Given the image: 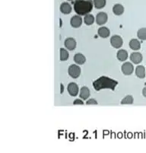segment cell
Masks as SVG:
<instances>
[{"label":"cell","mask_w":146,"mask_h":153,"mask_svg":"<svg viewBox=\"0 0 146 153\" xmlns=\"http://www.w3.org/2000/svg\"><path fill=\"white\" fill-rule=\"evenodd\" d=\"M74 10L79 15H86L93 9L92 0H75Z\"/></svg>","instance_id":"6da1fadb"},{"label":"cell","mask_w":146,"mask_h":153,"mask_svg":"<svg viewBox=\"0 0 146 153\" xmlns=\"http://www.w3.org/2000/svg\"><path fill=\"white\" fill-rule=\"evenodd\" d=\"M117 84V82L110 78L101 76L93 82V86L96 91H100L103 88H110L111 90H114Z\"/></svg>","instance_id":"7a4b0ae2"},{"label":"cell","mask_w":146,"mask_h":153,"mask_svg":"<svg viewBox=\"0 0 146 153\" xmlns=\"http://www.w3.org/2000/svg\"><path fill=\"white\" fill-rule=\"evenodd\" d=\"M110 44L113 47H114L116 49H119L123 46V41L120 36L113 35L110 38Z\"/></svg>","instance_id":"3957f363"},{"label":"cell","mask_w":146,"mask_h":153,"mask_svg":"<svg viewBox=\"0 0 146 153\" xmlns=\"http://www.w3.org/2000/svg\"><path fill=\"white\" fill-rule=\"evenodd\" d=\"M69 74L72 78L77 79L81 75V68L77 65H71L69 68Z\"/></svg>","instance_id":"277c9868"},{"label":"cell","mask_w":146,"mask_h":153,"mask_svg":"<svg viewBox=\"0 0 146 153\" xmlns=\"http://www.w3.org/2000/svg\"><path fill=\"white\" fill-rule=\"evenodd\" d=\"M121 70L123 72V73L126 76H130L134 71V67L133 65L131 62H125L123 64V66L121 67Z\"/></svg>","instance_id":"5b68a950"},{"label":"cell","mask_w":146,"mask_h":153,"mask_svg":"<svg viewBox=\"0 0 146 153\" xmlns=\"http://www.w3.org/2000/svg\"><path fill=\"white\" fill-rule=\"evenodd\" d=\"M107 22V15L105 12H99L96 16V22L97 25H102Z\"/></svg>","instance_id":"8992f818"},{"label":"cell","mask_w":146,"mask_h":153,"mask_svg":"<svg viewBox=\"0 0 146 153\" xmlns=\"http://www.w3.org/2000/svg\"><path fill=\"white\" fill-rule=\"evenodd\" d=\"M67 89L68 91H69V94L71 96H72V97L76 96L78 94V93H79V86L75 82L69 83V85H68Z\"/></svg>","instance_id":"52a82bcc"},{"label":"cell","mask_w":146,"mask_h":153,"mask_svg":"<svg viewBox=\"0 0 146 153\" xmlns=\"http://www.w3.org/2000/svg\"><path fill=\"white\" fill-rule=\"evenodd\" d=\"M70 24L72 27H81L82 24V19L80 17V15H75L70 20Z\"/></svg>","instance_id":"ba28073f"},{"label":"cell","mask_w":146,"mask_h":153,"mask_svg":"<svg viewBox=\"0 0 146 153\" xmlns=\"http://www.w3.org/2000/svg\"><path fill=\"white\" fill-rule=\"evenodd\" d=\"M65 47L67 48L69 51H73V50L76 49V41L74 38H72V37H69V38L66 39L65 41Z\"/></svg>","instance_id":"9c48e42d"},{"label":"cell","mask_w":146,"mask_h":153,"mask_svg":"<svg viewBox=\"0 0 146 153\" xmlns=\"http://www.w3.org/2000/svg\"><path fill=\"white\" fill-rule=\"evenodd\" d=\"M142 55L140 53L135 52L130 55V59L134 64H139L142 61Z\"/></svg>","instance_id":"30bf717a"},{"label":"cell","mask_w":146,"mask_h":153,"mask_svg":"<svg viewBox=\"0 0 146 153\" xmlns=\"http://www.w3.org/2000/svg\"><path fill=\"white\" fill-rule=\"evenodd\" d=\"M129 47L133 51H139L141 48V44L137 39H132L129 41Z\"/></svg>","instance_id":"8fae6325"},{"label":"cell","mask_w":146,"mask_h":153,"mask_svg":"<svg viewBox=\"0 0 146 153\" xmlns=\"http://www.w3.org/2000/svg\"><path fill=\"white\" fill-rule=\"evenodd\" d=\"M110 34V31L107 27H101L98 29V34L102 38H107L109 37Z\"/></svg>","instance_id":"7c38bea8"},{"label":"cell","mask_w":146,"mask_h":153,"mask_svg":"<svg viewBox=\"0 0 146 153\" xmlns=\"http://www.w3.org/2000/svg\"><path fill=\"white\" fill-rule=\"evenodd\" d=\"M60 11L65 15H68L72 12V6L67 2H63L60 5Z\"/></svg>","instance_id":"4fadbf2b"},{"label":"cell","mask_w":146,"mask_h":153,"mask_svg":"<svg viewBox=\"0 0 146 153\" xmlns=\"http://www.w3.org/2000/svg\"><path fill=\"white\" fill-rule=\"evenodd\" d=\"M136 75L139 79H144L145 77V69L143 66H138L136 69Z\"/></svg>","instance_id":"5bb4252c"},{"label":"cell","mask_w":146,"mask_h":153,"mask_svg":"<svg viewBox=\"0 0 146 153\" xmlns=\"http://www.w3.org/2000/svg\"><path fill=\"white\" fill-rule=\"evenodd\" d=\"M113 12L116 15H123L124 12V7L120 4H116L113 7Z\"/></svg>","instance_id":"9a60e30c"},{"label":"cell","mask_w":146,"mask_h":153,"mask_svg":"<svg viewBox=\"0 0 146 153\" xmlns=\"http://www.w3.org/2000/svg\"><path fill=\"white\" fill-rule=\"evenodd\" d=\"M90 96V91H89L88 88L82 87L80 90V98L83 100H87Z\"/></svg>","instance_id":"2e32d148"},{"label":"cell","mask_w":146,"mask_h":153,"mask_svg":"<svg viewBox=\"0 0 146 153\" xmlns=\"http://www.w3.org/2000/svg\"><path fill=\"white\" fill-rule=\"evenodd\" d=\"M74 61L79 65H82L85 62L86 58L83 54L76 53L74 56Z\"/></svg>","instance_id":"e0dca14e"},{"label":"cell","mask_w":146,"mask_h":153,"mask_svg":"<svg viewBox=\"0 0 146 153\" xmlns=\"http://www.w3.org/2000/svg\"><path fill=\"white\" fill-rule=\"evenodd\" d=\"M116 57L119 61H126L128 58V53L125 50H119L116 54Z\"/></svg>","instance_id":"ac0fdd59"},{"label":"cell","mask_w":146,"mask_h":153,"mask_svg":"<svg viewBox=\"0 0 146 153\" xmlns=\"http://www.w3.org/2000/svg\"><path fill=\"white\" fill-rule=\"evenodd\" d=\"M137 36L142 41H146V27H142L138 30Z\"/></svg>","instance_id":"d6986e66"},{"label":"cell","mask_w":146,"mask_h":153,"mask_svg":"<svg viewBox=\"0 0 146 153\" xmlns=\"http://www.w3.org/2000/svg\"><path fill=\"white\" fill-rule=\"evenodd\" d=\"M84 22L87 25H91L94 22V16L91 15V14H87V15H84Z\"/></svg>","instance_id":"ffe728a7"},{"label":"cell","mask_w":146,"mask_h":153,"mask_svg":"<svg viewBox=\"0 0 146 153\" xmlns=\"http://www.w3.org/2000/svg\"><path fill=\"white\" fill-rule=\"evenodd\" d=\"M94 5L96 9H102L106 5V0H93Z\"/></svg>","instance_id":"44dd1931"},{"label":"cell","mask_w":146,"mask_h":153,"mask_svg":"<svg viewBox=\"0 0 146 153\" xmlns=\"http://www.w3.org/2000/svg\"><path fill=\"white\" fill-rule=\"evenodd\" d=\"M59 53H60V60L61 61H65L66 59H69V53L66 50L63 49V48H61L60 51H59Z\"/></svg>","instance_id":"7402d4cb"},{"label":"cell","mask_w":146,"mask_h":153,"mask_svg":"<svg viewBox=\"0 0 146 153\" xmlns=\"http://www.w3.org/2000/svg\"><path fill=\"white\" fill-rule=\"evenodd\" d=\"M133 103V98L131 95H127L121 101L122 104H132Z\"/></svg>","instance_id":"603a6c76"},{"label":"cell","mask_w":146,"mask_h":153,"mask_svg":"<svg viewBox=\"0 0 146 153\" xmlns=\"http://www.w3.org/2000/svg\"><path fill=\"white\" fill-rule=\"evenodd\" d=\"M86 104H87V105H90V104H97V102L96 100L91 98V99L87 100V102H86Z\"/></svg>","instance_id":"cb8c5ba5"},{"label":"cell","mask_w":146,"mask_h":153,"mask_svg":"<svg viewBox=\"0 0 146 153\" xmlns=\"http://www.w3.org/2000/svg\"><path fill=\"white\" fill-rule=\"evenodd\" d=\"M73 104H80V105H83V104H84V102H83V101H82V100H80V99H76V100H75L74 102H73Z\"/></svg>","instance_id":"d4e9b609"},{"label":"cell","mask_w":146,"mask_h":153,"mask_svg":"<svg viewBox=\"0 0 146 153\" xmlns=\"http://www.w3.org/2000/svg\"><path fill=\"white\" fill-rule=\"evenodd\" d=\"M142 94L145 98H146V87H145L142 90Z\"/></svg>","instance_id":"484cf974"},{"label":"cell","mask_w":146,"mask_h":153,"mask_svg":"<svg viewBox=\"0 0 146 153\" xmlns=\"http://www.w3.org/2000/svg\"><path fill=\"white\" fill-rule=\"evenodd\" d=\"M69 1H72V0H69Z\"/></svg>","instance_id":"4316f807"}]
</instances>
